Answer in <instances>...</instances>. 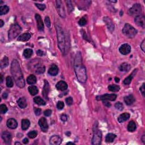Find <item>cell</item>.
Here are the masks:
<instances>
[{
  "label": "cell",
  "mask_w": 145,
  "mask_h": 145,
  "mask_svg": "<svg viewBox=\"0 0 145 145\" xmlns=\"http://www.w3.org/2000/svg\"><path fill=\"white\" fill-rule=\"evenodd\" d=\"M74 68L78 80L81 83H85L87 78V73L85 66L83 64L82 58L80 52H77L75 56Z\"/></svg>",
  "instance_id": "cell-1"
},
{
  "label": "cell",
  "mask_w": 145,
  "mask_h": 145,
  "mask_svg": "<svg viewBox=\"0 0 145 145\" xmlns=\"http://www.w3.org/2000/svg\"><path fill=\"white\" fill-rule=\"evenodd\" d=\"M11 73L16 86L23 88L25 86L23 75L21 71L20 65L16 60H12L11 64Z\"/></svg>",
  "instance_id": "cell-2"
},
{
  "label": "cell",
  "mask_w": 145,
  "mask_h": 145,
  "mask_svg": "<svg viewBox=\"0 0 145 145\" xmlns=\"http://www.w3.org/2000/svg\"><path fill=\"white\" fill-rule=\"evenodd\" d=\"M57 35L58 45L61 51L63 54H66V39L65 37L64 30L61 27L56 26Z\"/></svg>",
  "instance_id": "cell-3"
},
{
  "label": "cell",
  "mask_w": 145,
  "mask_h": 145,
  "mask_svg": "<svg viewBox=\"0 0 145 145\" xmlns=\"http://www.w3.org/2000/svg\"><path fill=\"white\" fill-rule=\"evenodd\" d=\"M22 31V28L18 24H12L8 33V39L11 41L12 40L15 39L20 34Z\"/></svg>",
  "instance_id": "cell-4"
},
{
  "label": "cell",
  "mask_w": 145,
  "mask_h": 145,
  "mask_svg": "<svg viewBox=\"0 0 145 145\" xmlns=\"http://www.w3.org/2000/svg\"><path fill=\"white\" fill-rule=\"evenodd\" d=\"M123 33L129 38H133L137 33V31L131 25L127 23L123 29Z\"/></svg>",
  "instance_id": "cell-5"
},
{
  "label": "cell",
  "mask_w": 145,
  "mask_h": 145,
  "mask_svg": "<svg viewBox=\"0 0 145 145\" xmlns=\"http://www.w3.org/2000/svg\"><path fill=\"white\" fill-rule=\"evenodd\" d=\"M102 139V134L100 130L98 129L97 127L94 128L93 137L92 139V144L94 145H99L101 144Z\"/></svg>",
  "instance_id": "cell-6"
},
{
  "label": "cell",
  "mask_w": 145,
  "mask_h": 145,
  "mask_svg": "<svg viewBox=\"0 0 145 145\" xmlns=\"http://www.w3.org/2000/svg\"><path fill=\"white\" fill-rule=\"evenodd\" d=\"M142 12V6L140 3H135L129 10L130 15H139Z\"/></svg>",
  "instance_id": "cell-7"
},
{
  "label": "cell",
  "mask_w": 145,
  "mask_h": 145,
  "mask_svg": "<svg viewBox=\"0 0 145 145\" xmlns=\"http://www.w3.org/2000/svg\"><path fill=\"white\" fill-rule=\"evenodd\" d=\"M117 95L115 94H104V95L98 96L96 98V100L98 101H115L116 99Z\"/></svg>",
  "instance_id": "cell-8"
},
{
  "label": "cell",
  "mask_w": 145,
  "mask_h": 145,
  "mask_svg": "<svg viewBox=\"0 0 145 145\" xmlns=\"http://www.w3.org/2000/svg\"><path fill=\"white\" fill-rule=\"evenodd\" d=\"M56 8L59 15L62 18H65V12L64 10V7L62 5V2L61 1H56Z\"/></svg>",
  "instance_id": "cell-9"
},
{
  "label": "cell",
  "mask_w": 145,
  "mask_h": 145,
  "mask_svg": "<svg viewBox=\"0 0 145 145\" xmlns=\"http://www.w3.org/2000/svg\"><path fill=\"white\" fill-rule=\"evenodd\" d=\"M39 125L40 127L41 130L43 132H47L48 129V125L47 121L44 117H41L39 120Z\"/></svg>",
  "instance_id": "cell-10"
},
{
  "label": "cell",
  "mask_w": 145,
  "mask_h": 145,
  "mask_svg": "<svg viewBox=\"0 0 145 145\" xmlns=\"http://www.w3.org/2000/svg\"><path fill=\"white\" fill-rule=\"evenodd\" d=\"M134 22L138 26L144 28L145 26V18L144 15H139L136 16L134 19Z\"/></svg>",
  "instance_id": "cell-11"
},
{
  "label": "cell",
  "mask_w": 145,
  "mask_h": 145,
  "mask_svg": "<svg viewBox=\"0 0 145 145\" xmlns=\"http://www.w3.org/2000/svg\"><path fill=\"white\" fill-rule=\"evenodd\" d=\"M119 51L122 54L127 55L131 51V47L128 44H124L120 47Z\"/></svg>",
  "instance_id": "cell-12"
},
{
  "label": "cell",
  "mask_w": 145,
  "mask_h": 145,
  "mask_svg": "<svg viewBox=\"0 0 145 145\" xmlns=\"http://www.w3.org/2000/svg\"><path fill=\"white\" fill-rule=\"evenodd\" d=\"M35 19L37 22V26L38 30L40 31H43L44 29V23L43 22V20L41 19L40 15L38 14H36Z\"/></svg>",
  "instance_id": "cell-13"
},
{
  "label": "cell",
  "mask_w": 145,
  "mask_h": 145,
  "mask_svg": "<svg viewBox=\"0 0 145 145\" xmlns=\"http://www.w3.org/2000/svg\"><path fill=\"white\" fill-rule=\"evenodd\" d=\"M50 91L49 84L47 81H44V85L43 90V97L46 99H48V94Z\"/></svg>",
  "instance_id": "cell-14"
},
{
  "label": "cell",
  "mask_w": 145,
  "mask_h": 145,
  "mask_svg": "<svg viewBox=\"0 0 145 145\" xmlns=\"http://www.w3.org/2000/svg\"><path fill=\"white\" fill-rule=\"evenodd\" d=\"M104 21L107 24V27H108V30H110L111 32H112L115 30V25L114 23H113V22H112V20L110 18L106 16V17L104 18Z\"/></svg>",
  "instance_id": "cell-15"
},
{
  "label": "cell",
  "mask_w": 145,
  "mask_h": 145,
  "mask_svg": "<svg viewBox=\"0 0 145 145\" xmlns=\"http://www.w3.org/2000/svg\"><path fill=\"white\" fill-rule=\"evenodd\" d=\"M62 142V140L58 136H53L49 140V143L52 145H60Z\"/></svg>",
  "instance_id": "cell-16"
},
{
  "label": "cell",
  "mask_w": 145,
  "mask_h": 145,
  "mask_svg": "<svg viewBox=\"0 0 145 145\" xmlns=\"http://www.w3.org/2000/svg\"><path fill=\"white\" fill-rule=\"evenodd\" d=\"M7 127L11 129H15L18 127V123L15 119H10L6 123Z\"/></svg>",
  "instance_id": "cell-17"
},
{
  "label": "cell",
  "mask_w": 145,
  "mask_h": 145,
  "mask_svg": "<svg viewBox=\"0 0 145 145\" xmlns=\"http://www.w3.org/2000/svg\"><path fill=\"white\" fill-rule=\"evenodd\" d=\"M2 138L6 144H10L11 142V135L7 132H4L2 134Z\"/></svg>",
  "instance_id": "cell-18"
},
{
  "label": "cell",
  "mask_w": 145,
  "mask_h": 145,
  "mask_svg": "<svg viewBox=\"0 0 145 145\" xmlns=\"http://www.w3.org/2000/svg\"><path fill=\"white\" fill-rule=\"evenodd\" d=\"M56 89L60 91H65L68 89V85L65 82L60 81L56 84Z\"/></svg>",
  "instance_id": "cell-19"
},
{
  "label": "cell",
  "mask_w": 145,
  "mask_h": 145,
  "mask_svg": "<svg viewBox=\"0 0 145 145\" xmlns=\"http://www.w3.org/2000/svg\"><path fill=\"white\" fill-rule=\"evenodd\" d=\"M58 73V68L56 65H52L48 70V73L52 76H56Z\"/></svg>",
  "instance_id": "cell-20"
},
{
  "label": "cell",
  "mask_w": 145,
  "mask_h": 145,
  "mask_svg": "<svg viewBox=\"0 0 145 145\" xmlns=\"http://www.w3.org/2000/svg\"><path fill=\"white\" fill-rule=\"evenodd\" d=\"M130 118V114L129 113H124L119 116L118 117V121L120 123H123L124 122L127 121Z\"/></svg>",
  "instance_id": "cell-21"
},
{
  "label": "cell",
  "mask_w": 145,
  "mask_h": 145,
  "mask_svg": "<svg viewBox=\"0 0 145 145\" xmlns=\"http://www.w3.org/2000/svg\"><path fill=\"white\" fill-rule=\"evenodd\" d=\"M31 34L29 32L24 33L23 34L19 36L18 38V41H28L31 38Z\"/></svg>",
  "instance_id": "cell-22"
},
{
  "label": "cell",
  "mask_w": 145,
  "mask_h": 145,
  "mask_svg": "<svg viewBox=\"0 0 145 145\" xmlns=\"http://www.w3.org/2000/svg\"><path fill=\"white\" fill-rule=\"evenodd\" d=\"M130 68H131V66H130V65L129 64L124 62L120 65L119 69L121 71L127 72V71H129L130 70Z\"/></svg>",
  "instance_id": "cell-23"
},
{
  "label": "cell",
  "mask_w": 145,
  "mask_h": 145,
  "mask_svg": "<svg viewBox=\"0 0 145 145\" xmlns=\"http://www.w3.org/2000/svg\"><path fill=\"white\" fill-rule=\"evenodd\" d=\"M124 102L128 106H130V105L133 104L135 102V98L132 95H130L129 96H125L124 98Z\"/></svg>",
  "instance_id": "cell-24"
},
{
  "label": "cell",
  "mask_w": 145,
  "mask_h": 145,
  "mask_svg": "<svg viewBox=\"0 0 145 145\" xmlns=\"http://www.w3.org/2000/svg\"><path fill=\"white\" fill-rule=\"evenodd\" d=\"M136 72H137V70H134L133 73H132L131 74H130L129 76H128L127 78H126L124 79V83L125 84V85H129L131 82L132 79H133V77L135 76V75L136 74Z\"/></svg>",
  "instance_id": "cell-25"
},
{
  "label": "cell",
  "mask_w": 145,
  "mask_h": 145,
  "mask_svg": "<svg viewBox=\"0 0 145 145\" xmlns=\"http://www.w3.org/2000/svg\"><path fill=\"white\" fill-rule=\"evenodd\" d=\"M17 103L19 107L21 108H25L27 106L26 99L24 98H20L17 101Z\"/></svg>",
  "instance_id": "cell-26"
},
{
  "label": "cell",
  "mask_w": 145,
  "mask_h": 145,
  "mask_svg": "<svg viewBox=\"0 0 145 145\" xmlns=\"http://www.w3.org/2000/svg\"><path fill=\"white\" fill-rule=\"evenodd\" d=\"M22 129L23 130H26L30 126V122L28 120L24 119L22 121Z\"/></svg>",
  "instance_id": "cell-27"
},
{
  "label": "cell",
  "mask_w": 145,
  "mask_h": 145,
  "mask_svg": "<svg viewBox=\"0 0 145 145\" xmlns=\"http://www.w3.org/2000/svg\"><path fill=\"white\" fill-rule=\"evenodd\" d=\"M36 81H37L35 75L33 74L29 75L27 78V82L29 85H33V84H35L36 83Z\"/></svg>",
  "instance_id": "cell-28"
},
{
  "label": "cell",
  "mask_w": 145,
  "mask_h": 145,
  "mask_svg": "<svg viewBox=\"0 0 145 145\" xmlns=\"http://www.w3.org/2000/svg\"><path fill=\"white\" fill-rule=\"evenodd\" d=\"M28 91L32 96H35L38 93V89L35 86H31L28 87Z\"/></svg>",
  "instance_id": "cell-29"
},
{
  "label": "cell",
  "mask_w": 145,
  "mask_h": 145,
  "mask_svg": "<svg viewBox=\"0 0 145 145\" xmlns=\"http://www.w3.org/2000/svg\"><path fill=\"white\" fill-rule=\"evenodd\" d=\"M137 128L136 124L134 121H131L129 122L128 125V130L130 132H133L136 130Z\"/></svg>",
  "instance_id": "cell-30"
},
{
  "label": "cell",
  "mask_w": 145,
  "mask_h": 145,
  "mask_svg": "<svg viewBox=\"0 0 145 145\" xmlns=\"http://www.w3.org/2000/svg\"><path fill=\"white\" fill-rule=\"evenodd\" d=\"M33 101L36 104H37L39 106H45L46 104V103L44 100L39 97V96H36L34 99H33Z\"/></svg>",
  "instance_id": "cell-31"
},
{
  "label": "cell",
  "mask_w": 145,
  "mask_h": 145,
  "mask_svg": "<svg viewBox=\"0 0 145 145\" xmlns=\"http://www.w3.org/2000/svg\"><path fill=\"white\" fill-rule=\"evenodd\" d=\"M116 137V136L113 133H109L107 134L106 137V141L107 143H111L113 142V141Z\"/></svg>",
  "instance_id": "cell-32"
},
{
  "label": "cell",
  "mask_w": 145,
  "mask_h": 145,
  "mask_svg": "<svg viewBox=\"0 0 145 145\" xmlns=\"http://www.w3.org/2000/svg\"><path fill=\"white\" fill-rule=\"evenodd\" d=\"M33 54V50L31 49H26L23 52V56L25 58H30Z\"/></svg>",
  "instance_id": "cell-33"
},
{
  "label": "cell",
  "mask_w": 145,
  "mask_h": 145,
  "mask_svg": "<svg viewBox=\"0 0 145 145\" xmlns=\"http://www.w3.org/2000/svg\"><path fill=\"white\" fill-rule=\"evenodd\" d=\"M8 65H9V59L7 57L5 56L1 61V68H5Z\"/></svg>",
  "instance_id": "cell-34"
},
{
  "label": "cell",
  "mask_w": 145,
  "mask_h": 145,
  "mask_svg": "<svg viewBox=\"0 0 145 145\" xmlns=\"http://www.w3.org/2000/svg\"><path fill=\"white\" fill-rule=\"evenodd\" d=\"M9 11V7L7 6H3L0 7V15H2L7 14Z\"/></svg>",
  "instance_id": "cell-35"
},
{
  "label": "cell",
  "mask_w": 145,
  "mask_h": 145,
  "mask_svg": "<svg viewBox=\"0 0 145 145\" xmlns=\"http://www.w3.org/2000/svg\"><path fill=\"white\" fill-rule=\"evenodd\" d=\"M120 89V88L119 86L116 85H111L108 86V90L112 92L119 91Z\"/></svg>",
  "instance_id": "cell-36"
},
{
  "label": "cell",
  "mask_w": 145,
  "mask_h": 145,
  "mask_svg": "<svg viewBox=\"0 0 145 145\" xmlns=\"http://www.w3.org/2000/svg\"><path fill=\"white\" fill-rule=\"evenodd\" d=\"M6 86L8 87H12L13 86V82L11 77L8 76L6 77Z\"/></svg>",
  "instance_id": "cell-37"
},
{
  "label": "cell",
  "mask_w": 145,
  "mask_h": 145,
  "mask_svg": "<svg viewBox=\"0 0 145 145\" xmlns=\"http://www.w3.org/2000/svg\"><path fill=\"white\" fill-rule=\"evenodd\" d=\"M45 66H43L38 67L36 70V73H37V74H43V73L45 72Z\"/></svg>",
  "instance_id": "cell-38"
},
{
  "label": "cell",
  "mask_w": 145,
  "mask_h": 145,
  "mask_svg": "<svg viewBox=\"0 0 145 145\" xmlns=\"http://www.w3.org/2000/svg\"><path fill=\"white\" fill-rule=\"evenodd\" d=\"M7 111V108L5 104H1L0 106V113L1 114H5Z\"/></svg>",
  "instance_id": "cell-39"
},
{
  "label": "cell",
  "mask_w": 145,
  "mask_h": 145,
  "mask_svg": "<svg viewBox=\"0 0 145 145\" xmlns=\"http://www.w3.org/2000/svg\"><path fill=\"white\" fill-rule=\"evenodd\" d=\"M37 135V133L36 131H35V130H33V131H31L28 133V136L31 139H33V138H35L36 137V136Z\"/></svg>",
  "instance_id": "cell-40"
},
{
  "label": "cell",
  "mask_w": 145,
  "mask_h": 145,
  "mask_svg": "<svg viewBox=\"0 0 145 145\" xmlns=\"http://www.w3.org/2000/svg\"><path fill=\"white\" fill-rule=\"evenodd\" d=\"M66 3H67V6H68V11L69 12H71L73 10V6L71 3V1H66Z\"/></svg>",
  "instance_id": "cell-41"
},
{
  "label": "cell",
  "mask_w": 145,
  "mask_h": 145,
  "mask_svg": "<svg viewBox=\"0 0 145 145\" xmlns=\"http://www.w3.org/2000/svg\"><path fill=\"white\" fill-rule=\"evenodd\" d=\"M115 108L119 111H123L124 109L123 104L120 102H117L115 104Z\"/></svg>",
  "instance_id": "cell-42"
},
{
  "label": "cell",
  "mask_w": 145,
  "mask_h": 145,
  "mask_svg": "<svg viewBox=\"0 0 145 145\" xmlns=\"http://www.w3.org/2000/svg\"><path fill=\"white\" fill-rule=\"evenodd\" d=\"M78 23L81 26H85V25H86V23H87V20H86V19L85 17H82L79 20Z\"/></svg>",
  "instance_id": "cell-43"
},
{
  "label": "cell",
  "mask_w": 145,
  "mask_h": 145,
  "mask_svg": "<svg viewBox=\"0 0 145 145\" xmlns=\"http://www.w3.org/2000/svg\"><path fill=\"white\" fill-rule=\"evenodd\" d=\"M35 6L38 8L40 10L43 11L45 9V5L44 4H39V3H35Z\"/></svg>",
  "instance_id": "cell-44"
},
{
  "label": "cell",
  "mask_w": 145,
  "mask_h": 145,
  "mask_svg": "<svg viewBox=\"0 0 145 145\" xmlns=\"http://www.w3.org/2000/svg\"><path fill=\"white\" fill-rule=\"evenodd\" d=\"M64 107V102H61V101H60L57 103V108L58 110H62Z\"/></svg>",
  "instance_id": "cell-45"
},
{
  "label": "cell",
  "mask_w": 145,
  "mask_h": 145,
  "mask_svg": "<svg viewBox=\"0 0 145 145\" xmlns=\"http://www.w3.org/2000/svg\"><path fill=\"white\" fill-rule=\"evenodd\" d=\"M66 104L68 105V106H71V105L73 104V98L71 97H68L66 99Z\"/></svg>",
  "instance_id": "cell-46"
},
{
  "label": "cell",
  "mask_w": 145,
  "mask_h": 145,
  "mask_svg": "<svg viewBox=\"0 0 145 145\" xmlns=\"http://www.w3.org/2000/svg\"><path fill=\"white\" fill-rule=\"evenodd\" d=\"M45 24L46 26H47L48 28H49L50 27V19L48 17V16H46L45 18Z\"/></svg>",
  "instance_id": "cell-47"
},
{
  "label": "cell",
  "mask_w": 145,
  "mask_h": 145,
  "mask_svg": "<svg viewBox=\"0 0 145 145\" xmlns=\"http://www.w3.org/2000/svg\"><path fill=\"white\" fill-rule=\"evenodd\" d=\"M68 116L65 114H62L61 116V120L64 122H65L68 120Z\"/></svg>",
  "instance_id": "cell-48"
},
{
  "label": "cell",
  "mask_w": 145,
  "mask_h": 145,
  "mask_svg": "<svg viewBox=\"0 0 145 145\" xmlns=\"http://www.w3.org/2000/svg\"><path fill=\"white\" fill-rule=\"evenodd\" d=\"M44 114L45 116L48 117V116H50V115L52 114V111L50 110H47L44 111Z\"/></svg>",
  "instance_id": "cell-49"
},
{
  "label": "cell",
  "mask_w": 145,
  "mask_h": 145,
  "mask_svg": "<svg viewBox=\"0 0 145 145\" xmlns=\"http://www.w3.org/2000/svg\"><path fill=\"white\" fill-rule=\"evenodd\" d=\"M34 111H35V115H36V116H39L41 114V109L35 108L34 109Z\"/></svg>",
  "instance_id": "cell-50"
},
{
  "label": "cell",
  "mask_w": 145,
  "mask_h": 145,
  "mask_svg": "<svg viewBox=\"0 0 145 145\" xmlns=\"http://www.w3.org/2000/svg\"><path fill=\"white\" fill-rule=\"evenodd\" d=\"M140 91L141 92L142 95L145 96V83H143L141 87L140 88Z\"/></svg>",
  "instance_id": "cell-51"
},
{
  "label": "cell",
  "mask_w": 145,
  "mask_h": 145,
  "mask_svg": "<svg viewBox=\"0 0 145 145\" xmlns=\"http://www.w3.org/2000/svg\"><path fill=\"white\" fill-rule=\"evenodd\" d=\"M36 53H37V54L38 56H43L44 55V52H43V51H42L41 50H37V51L36 52Z\"/></svg>",
  "instance_id": "cell-52"
},
{
  "label": "cell",
  "mask_w": 145,
  "mask_h": 145,
  "mask_svg": "<svg viewBox=\"0 0 145 145\" xmlns=\"http://www.w3.org/2000/svg\"><path fill=\"white\" fill-rule=\"evenodd\" d=\"M103 103L106 106L108 107H111V103H109L108 101H103Z\"/></svg>",
  "instance_id": "cell-53"
},
{
  "label": "cell",
  "mask_w": 145,
  "mask_h": 145,
  "mask_svg": "<svg viewBox=\"0 0 145 145\" xmlns=\"http://www.w3.org/2000/svg\"><path fill=\"white\" fill-rule=\"evenodd\" d=\"M145 40H144L142 41V43L141 44V48L142 50L143 51L145 52Z\"/></svg>",
  "instance_id": "cell-54"
},
{
  "label": "cell",
  "mask_w": 145,
  "mask_h": 145,
  "mask_svg": "<svg viewBox=\"0 0 145 145\" xmlns=\"http://www.w3.org/2000/svg\"><path fill=\"white\" fill-rule=\"evenodd\" d=\"M23 142L24 144H27L28 143V140L27 139V138H24V139L23 140Z\"/></svg>",
  "instance_id": "cell-55"
},
{
  "label": "cell",
  "mask_w": 145,
  "mask_h": 145,
  "mask_svg": "<svg viewBox=\"0 0 145 145\" xmlns=\"http://www.w3.org/2000/svg\"><path fill=\"white\" fill-rule=\"evenodd\" d=\"M7 96H8V94L7 93H6V92H5V93H3V95H2V98L3 99H6L7 98Z\"/></svg>",
  "instance_id": "cell-56"
},
{
  "label": "cell",
  "mask_w": 145,
  "mask_h": 145,
  "mask_svg": "<svg viewBox=\"0 0 145 145\" xmlns=\"http://www.w3.org/2000/svg\"><path fill=\"white\" fill-rule=\"evenodd\" d=\"M0 24H1V25H0V27H2L3 26V24H4V22L2 20H0Z\"/></svg>",
  "instance_id": "cell-57"
},
{
  "label": "cell",
  "mask_w": 145,
  "mask_h": 145,
  "mask_svg": "<svg viewBox=\"0 0 145 145\" xmlns=\"http://www.w3.org/2000/svg\"><path fill=\"white\" fill-rule=\"evenodd\" d=\"M115 82H116L118 83V82H119V81H120V79L119 78H117V77H115Z\"/></svg>",
  "instance_id": "cell-58"
},
{
  "label": "cell",
  "mask_w": 145,
  "mask_h": 145,
  "mask_svg": "<svg viewBox=\"0 0 145 145\" xmlns=\"http://www.w3.org/2000/svg\"><path fill=\"white\" fill-rule=\"evenodd\" d=\"M145 136H142V140L143 142H144V144H145Z\"/></svg>",
  "instance_id": "cell-59"
},
{
  "label": "cell",
  "mask_w": 145,
  "mask_h": 145,
  "mask_svg": "<svg viewBox=\"0 0 145 145\" xmlns=\"http://www.w3.org/2000/svg\"><path fill=\"white\" fill-rule=\"evenodd\" d=\"M1 83H2V82H3V75L1 74Z\"/></svg>",
  "instance_id": "cell-60"
},
{
  "label": "cell",
  "mask_w": 145,
  "mask_h": 145,
  "mask_svg": "<svg viewBox=\"0 0 145 145\" xmlns=\"http://www.w3.org/2000/svg\"><path fill=\"white\" fill-rule=\"evenodd\" d=\"M68 144H74V143H73V142H68L67 143V145H68Z\"/></svg>",
  "instance_id": "cell-61"
},
{
  "label": "cell",
  "mask_w": 145,
  "mask_h": 145,
  "mask_svg": "<svg viewBox=\"0 0 145 145\" xmlns=\"http://www.w3.org/2000/svg\"><path fill=\"white\" fill-rule=\"evenodd\" d=\"M15 145H21V144L19 142H16L15 144Z\"/></svg>",
  "instance_id": "cell-62"
}]
</instances>
